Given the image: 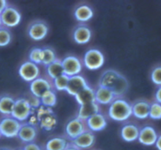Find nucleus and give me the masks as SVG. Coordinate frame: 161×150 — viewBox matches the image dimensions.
<instances>
[{
    "mask_svg": "<svg viewBox=\"0 0 161 150\" xmlns=\"http://www.w3.org/2000/svg\"><path fill=\"white\" fill-rule=\"evenodd\" d=\"M98 86L110 90L117 97H122L127 93L129 83L127 78L114 69H108L99 79Z\"/></svg>",
    "mask_w": 161,
    "mask_h": 150,
    "instance_id": "1",
    "label": "nucleus"
},
{
    "mask_svg": "<svg viewBox=\"0 0 161 150\" xmlns=\"http://www.w3.org/2000/svg\"><path fill=\"white\" fill-rule=\"evenodd\" d=\"M108 116L116 121H125L132 116L131 105L123 97H119L109 105Z\"/></svg>",
    "mask_w": 161,
    "mask_h": 150,
    "instance_id": "2",
    "label": "nucleus"
},
{
    "mask_svg": "<svg viewBox=\"0 0 161 150\" xmlns=\"http://www.w3.org/2000/svg\"><path fill=\"white\" fill-rule=\"evenodd\" d=\"M32 114V108L28 99L20 97L15 100L11 116L20 122L28 119Z\"/></svg>",
    "mask_w": 161,
    "mask_h": 150,
    "instance_id": "3",
    "label": "nucleus"
},
{
    "mask_svg": "<svg viewBox=\"0 0 161 150\" xmlns=\"http://www.w3.org/2000/svg\"><path fill=\"white\" fill-rule=\"evenodd\" d=\"M21 123L12 117L11 116H6L0 120V133L6 138H15L17 137Z\"/></svg>",
    "mask_w": 161,
    "mask_h": 150,
    "instance_id": "4",
    "label": "nucleus"
},
{
    "mask_svg": "<svg viewBox=\"0 0 161 150\" xmlns=\"http://www.w3.org/2000/svg\"><path fill=\"white\" fill-rule=\"evenodd\" d=\"M105 63L103 53L97 49H90L83 57V64L89 70H97L102 68Z\"/></svg>",
    "mask_w": 161,
    "mask_h": 150,
    "instance_id": "5",
    "label": "nucleus"
},
{
    "mask_svg": "<svg viewBox=\"0 0 161 150\" xmlns=\"http://www.w3.org/2000/svg\"><path fill=\"white\" fill-rule=\"evenodd\" d=\"M49 32L48 25L41 20H33L28 28V35L35 41H40L45 39Z\"/></svg>",
    "mask_w": 161,
    "mask_h": 150,
    "instance_id": "6",
    "label": "nucleus"
},
{
    "mask_svg": "<svg viewBox=\"0 0 161 150\" xmlns=\"http://www.w3.org/2000/svg\"><path fill=\"white\" fill-rule=\"evenodd\" d=\"M64 74L71 77L80 75L82 71L81 61L74 55H69L61 60Z\"/></svg>",
    "mask_w": 161,
    "mask_h": 150,
    "instance_id": "7",
    "label": "nucleus"
},
{
    "mask_svg": "<svg viewBox=\"0 0 161 150\" xmlns=\"http://www.w3.org/2000/svg\"><path fill=\"white\" fill-rule=\"evenodd\" d=\"M3 25L7 28H13L20 24L21 14L20 11L14 6H8L0 14Z\"/></svg>",
    "mask_w": 161,
    "mask_h": 150,
    "instance_id": "8",
    "label": "nucleus"
},
{
    "mask_svg": "<svg viewBox=\"0 0 161 150\" xmlns=\"http://www.w3.org/2000/svg\"><path fill=\"white\" fill-rule=\"evenodd\" d=\"M18 73L22 80L26 82H32L36 79L39 78L40 75V70L37 64L31 61H28L24 62L20 66Z\"/></svg>",
    "mask_w": 161,
    "mask_h": 150,
    "instance_id": "9",
    "label": "nucleus"
},
{
    "mask_svg": "<svg viewBox=\"0 0 161 150\" xmlns=\"http://www.w3.org/2000/svg\"><path fill=\"white\" fill-rule=\"evenodd\" d=\"M87 130L86 121L82 120L77 117L69 120L65 126L66 135L72 140L75 139Z\"/></svg>",
    "mask_w": 161,
    "mask_h": 150,
    "instance_id": "10",
    "label": "nucleus"
},
{
    "mask_svg": "<svg viewBox=\"0 0 161 150\" xmlns=\"http://www.w3.org/2000/svg\"><path fill=\"white\" fill-rule=\"evenodd\" d=\"M53 85L48 79L39 77L30 83V91L35 97L40 98L44 93L53 90Z\"/></svg>",
    "mask_w": 161,
    "mask_h": 150,
    "instance_id": "11",
    "label": "nucleus"
},
{
    "mask_svg": "<svg viewBox=\"0 0 161 150\" xmlns=\"http://www.w3.org/2000/svg\"><path fill=\"white\" fill-rule=\"evenodd\" d=\"M36 118L40 124L41 128L46 131L52 130L56 126V117L50 108H41L38 112Z\"/></svg>",
    "mask_w": 161,
    "mask_h": 150,
    "instance_id": "12",
    "label": "nucleus"
},
{
    "mask_svg": "<svg viewBox=\"0 0 161 150\" xmlns=\"http://www.w3.org/2000/svg\"><path fill=\"white\" fill-rule=\"evenodd\" d=\"M37 136V128L35 125L26 123V124H22L20 126V128L19 130L17 138L22 142L25 143L33 142Z\"/></svg>",
    "mask_w": 161,
    "mask_h": 150,
    "instance_id": "13",
    "label": "nucleus"
},
{
    "mask_svg": "<svg viewBox=\"0 0 161 150\" xmlns=\"http://www.w3.org/2000/svg\"><path fill=\"white\" fill-rule=\"evenodd\" d=\"M87 82L83 76L80 75L69 77L66 92L72 96H75L80 91L87 86Z\"/></svg>",
    "mask_w": 161,
    "mask_h": 150,
    "instance_id": "14",
    "label": "nucleus"
},
{
    "mask_svg": "<svg viewBox=\"0 0 161 150\" xmlns=\"http://www.w3.org/2000/svg\"><path fill=\"white\" fill-rule=\"evenodd\" d=\"M157 138H158V135L155 129L150 126H146L139 131L138 140L141 144L150 146L155 145Z\"/></svg>",
    "mask_w": 161,
    "mask_h": 150,
    "instance_id": "15",
    "label": "nucleus"
},
{
    "mask_svg": "<svg viewBox=\"0 0 161 150\" xmlns=\"http://www.w3.org/2000/svg\"><path fill=\"white\" fill-rule=\"evenodd\" d=\"M95 142V136L93 134L92 131L90 130L86 131L83 134L75 138V139L72 140V143L75 145L76 147L80 149H85L91 148V146H94Z\"/></svg>",
    "mask_w": 161,
    "mask_h": 150,
    "instance_id": "16",
    "label": "nucleus"
},
{
    "mask_svg": "<svg viewBox=\"0 0 161 150\" xmlns=\"http://www.w3.org/2000/svg\"><path fill=\"white\" fill-rule=\"evenodd\" d=\"M94 92H95V102L98 105H110L113 101L116 100V98H119L115 95L113 91L102 86H97Z\"/></svg>",
    "mask_w": 161,
    "mask_h": 150,
    "instance_id": "17",
    "label": "nucleus"
},
{
    "mask_svg": "<svg viewBox=\"0 0 161 150\" xmlns=\"http://www.w3.org/2000/svg\"><path fill=\"white\" fill-rule=\"evenodd\" d=\"M88 130L91 131H101L107 126V120L102 113H98L91 116L86 120Z\"/></svg>",
    "mask_w": 161,
    "mask_h": 150,
    "instance_id": "18",
    "label": "nucleus"
},
{
    "mask_svg": "<svg viewBox=\"0 0 161 150\" xmlns=\"http://www.w3.org/2000/svg\"><path fill=\"white\" fill-rule=\"evenodd\" d=\"M73 39L78 44H86L90 42L92 32L89 27L84 25H80L75 28L73 31Z\"/></svg>",
    "mask_w": 161,
    "mask_h": 150,
    "instance_id": "19",
    "label": "nucleus"
},
{
    "mask_svg": "<svg viewBox=\"0 0 161 150\" xmlns=\"http://www.w3.org/2000/svg\"><path fill=\"white\" fill-rule=\"evenodd\" d=\"M150 104L146 101L140 100L131 105L132 115L140 119H145L149 117Z\"/></svg>",
    "mask_w": 161,
    "mask_h": 150,
    "instance_id": "20",
    "label": "nucleus"
},
{
    "mask_svg": "<svg viewBox=\"0 0 161 150\" xmlns=\"http://www.w3.org/2000/svg\"><path fill=\"white\" fill-rule=\"evenodd\" d=\"M139 128L133 124H127L122 127L120 130V135L123 140L127 142H132L136 141L139 135Z\"/></svg>",
    "mask_w": 161,
    "mask_h": 150,
    "instance_id": "21",
    "label": "nucleus"
},
{
    "mask_svg": "<svg viewBox=\"0 0 161 150\" xmlns=\"http://www.w3.org/2000/svg\"><path fill=\"white\" fill-rule=\"evenodd\" d=\"M98 113H100L99 105L97 102H92V103L80 105L77 114V118L86 121L88 118Z\"/></svg>",
    "mask_w": 161,
    "mask_h": 150,
    "instance_id": "22",
    "label": "nucleus"
},
{
    "mask_svg": "<svg viewBox=\"0 0 161 150\" xmlns=\"http://www.w3.org/2000/svg\"><path fill=\"white\" fill-rule=\"evenodd\" d=\"M75 100L80 105L92 103L95 102V92L91 86H87L83 88L81 91L75 96Z\"/></svg>",
    "mask_w": 161,
    "mask_h": 150,
    "instance_id": "23",
    "label": "nucleus"
},
{
    "mask_svg": "<svg viewBox=\"0 0 161 150\" xmlns=\"http://www.w3.org/2000/svg\"><path fill=\"white\" fill-rule=\"evenodd\" d=\"M74 16L78 21L86 22L92 18L94 16V11L88 5H80L75 8Z\"/></svg>",
    "mask_w": 161,
    "mask_h": 150,
    "instance_id": "24",
    "label": "nucleus"
},
{
    "mask_svg": "<svg viewBox=\"0 0 161 150\" xmlns=\"http://www.w3.org/2000/svg\"><path fill=\"white\" fill-rule=\"evenodd\" d=\"M15 99L9 95H3L0 97V113L6 116L12 114Z\"/></svg>",
    "mask_w": 161,
    "mask_h": 150,
    "instance_id": "25",
    "label": "nucleus"
},
{
    "mask_svg": "<svg viewBox=\"0 0 161 150\" xmlns=\"http://www.w3.org/2000/svg\"><path fill=\"white\" fill-rule=\"evenodd\" d=\"M67 140L63 137H53L46 142V150H64L67 147Z\"/></svg>",
    "mask_w": 161,
    "mask_h": 150,
    "instance_id": "26",
    "label": "nucleus"
},
{
    "mask_svg": "<svg viewBox=\"0 0 161 150\" xmlns=\"http://www.w3.org/2000/svg\"><path fill=\"white\" fill-rule=\"evenodd\" d=\"M47 73L48 76L52 80L58 78L60 75L64 74L62 64H61V60L57 58L53 63L50 64L47 66Z\"/></svg>",
    "mask_w": 161,
    "mask_h": 150,
    "instance_id": "27",
    "label": "nucleus"
},
{
    "mask_svg": "<svg viewBox=\"0 0 161 150\" xmlns=\"http://www.w3.org/2000/svg\"><path fill=\"white\" fill-rule=\"evenodd\" d=\"M40 102L41 105H43V107L46 108L55 106L57 104V95L54 92V90H50L44 93L40 97Z\"/></svg>",
    "mask_w": 161,
    "mask_h": 150,
    "instance_id": "28",
    "label": "nucleus"
},
{
    "mask_svg": "<svg viewBox=\"0 0 161 150\" xmlns=\"http://www.w3.org/2000/svg\"><path fill=\"white\" fill-rule=\"evenodd\" d=\"M42 64L47 66L50 64L53 63L57 59L56 53L53 49L50 47H45L42 48Z\"/></svg>",
    "mask_w": 161,
    "mask_h": 150,
    "instance_id": "29",
    "label": "nucleus"
},
{
    "mask_svg": "<svg viewBox=\"0 0 161 150\" xmlns=\"http://www.w3.org/2000/svg\"><path fill=\"white\" fill-rule=\"evenodd\" d=\"M69 77L67 76L66 75H64V74L60 75V76H58V78L54 79V80H53V87H54L57 91H66L68 83H69Z\"/></svg>",
    "mask_w": 161,
    "mask_h": 150,
    "instance_id": "30",
    "label": "nucleus"
},
{
    "mask_svg": "<svg viewBox=\"0 0 161 150\" xmlns=\"http://www.w3.org/2000/svg\"><path fill=\"white\" fill-rule=\"evenodd\" d=\"M12 39V36L9 30L6 27L0 28V47L9 45Z\"/></svg>",
    "mask_w": 161,
    "mask_h": 150,
    "instance_id": "31",
    "label": "nucleus"
},
{
    "mask_svg": "<svg viewBox=\"0 0 161 150\" xmlns=\"http://www.w3.org/2000/svg\"><path fill=\"white\" fill-rule=\"evenodd\" d=\"M29 61L36 64H42V50L40 48H33L29 53Z\"/></svg>",
    "mask_w": 161,
    "mask_h": 150,
    "instance_id": "32",
    "label": "nucleus"
},
{
    "mask_svg": "<svg viewBox=\"0 0 161 150\" xmlns=\"http://www.w3.org/2000/svg\"><path fill=\"white\" fill-rule=\"evenodd\" d=\"M149 116L153 119H161V104L158 102H154L150 105Z\"/></svg>",
    "mask_w": 161,
    "mask_h": 150,
    "instance_id": "33",
    "label": "nucleus"
},
{
    "mask_svg": "<svg viewBox=\"0 0 161 150\" xmlns=\"http://www.w3.org/2000/svg\"><path fill=\"white\" fill-rule=\"evenodd\" d=\"M151 80L156 85L161 86V66L155 68L151 73Z\"/></svg>",
    "mask_w": 161,
    "mask_h": 150,
    "instance_id": "34",
    "label": "nucleus"
},
{
    "mask_svg": "<svg viewBox=\"0 0 161 150\" xmlns=\"http://www.w3.org/2000/svg\"><path fill=\"white\" fill-rule=\"evenodd\" d=\"M24 150H42L41 146H39V145L35 143L34 142H33L27 143L23 147Z\"/></svg>",
    "mask_w": 161,
    "mask_h": 150,
    "instance_id": "35",
    "label": "nucleus"
},
{
    "mask_svg": "<svg viewBox=\"0 0 161 150\" xmlns=\"http://www.w3.org/2000/svg\"><path fill=\"white\" fill-rule=\"evenodd\" d=\"M32 95V94H31ZM28 102H29L30 105H31V108H39V106L41 105V102H40V98H38V97H35V96L32 95L31 99H28Z\"/></svg>",
    "mask_w": 161,
    "mask_h": 150,
    "instance_id": "36",
    "label": "nucleus"
},
{
    "mask_svg": "<svg viewBox=\"0 0 161 150\" xmlns=\"http://www.w3.org/2000/svg\"><path fill=\"white\" fill-rule=\"evenodd\" d=\"M7 6V2H6V0H0V14L3 12V10H4Z\"/></svg>",
    "mask_w": 161,
    "mask_h": 150,
    "instance_id": "37",
    "label": "nucleus"
},
{
    "mask_svg": "<svg viewBox=\"0 0 161 150\" xmlns=\"http://www.w3.org/2000/svg\"><path fill=\"white\" fill-rule=\"evenodd\" d=\"M156 100L157 101L158 103L161 104V86L157 89V92H156Z\"/></svg>",
    "mask_w": 161,
    "mask_h": 150,
    "instance_id": "38",
    "label": "nucleus"
},
{
    "mask_svg": "<svg viewBox=\"0 0 161 150\" xmlns=\"http://www.w3.org/2000/svg\"><path fill=\"white\" fill-rule=\"evenodd\" d=\"M64 150H81V149H79L78 147H76V146H75V145L72 144V143H69L67 147L65 148V149Z\"/></svg>",
    "mask_w": 161,
    "mask_h": 150,
    "instance_id": "39",
    "label": "nucleus"
},
{
    "mask_svg": "<svg viewBox=\"0 0 161 150\" xmlns=\"http://www.w3.org/2000/svg\"><path fill=\"white\" fill-rule=\"evenodd\" d=\"M155 145H156V147L157 148V149L161 150V135L157 138V142H156Z\"/></svg>",
    "mask_w": 161,
    "mask_h": 150,
    "instance_id": "40",
    "label": "nucleus"
},
{
    "mask_svg": "<svg viewBox=\"0 0 161 150\" xmlns=\"http://www.w3.org/2000/svg\"><path fill=\"white\" fill-rule=\"evenodd\" d=\"M0 150H13V149H9V148H7V147H2L0 148Z\"/></svg>",
    "mask_w": 161,
    "mask_h": 150,
    "instance_id": "41",
    "label": "nucleus"
},
{
    "mask_svg": "<svg viewBox=\"0 0 161 150\" xmlns=\"http://www.w3.org/2000/svg\"><path fill=\"white\" fill-rule=\"evenodd\" d=\"M3 27V23H2V20H1V17H0V28Z\"/></svg>",
    "mask_w": 161,
    "mask_h": 150,
    "instance_id": "42",
    "label": "nucleus"
},
{
    "mask_svg": "<svg viewBox=\"0 0 161 150\" xmlns=\"http://www.w3.org/2000/svg\"><path fill=\"white\" fill-rule=\"evenodd\" d=\"M14 150H24V149H23V147H21V148H17V149H14Z\"/></svg>",
    "mask_w": 161,
    "mask_h": 150,
    "instance_id": "43",
    "label": "nucleus"
},
{
    "mask_svg": "<svg viewBox=\"0 0 161 150\" xmlns=\"http://www.w3.org/2000/svg\"><path fill=\"white\" fill-rule=\"evenodd\" d=\"M0 137H1V133H0Z\"/></svg>",
    "mask_w": 161,
    "mask_h": 150,
    "instance_id": "44",
    "label": "nucleus"
}]
</instances>
